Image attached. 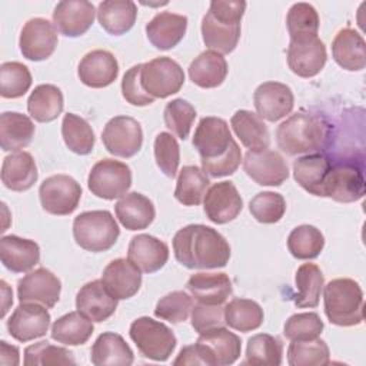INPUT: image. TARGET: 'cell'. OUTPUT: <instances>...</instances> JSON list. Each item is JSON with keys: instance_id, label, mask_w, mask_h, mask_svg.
I'll return each instance as SVG.
<instances>
[{"instance_id": "obj_57", "label": "cell", "mask_w": 366, "mask_h": 366, "mask_svg": "<svg viewBox=\"0 0 366 366\" xmlns=\"http://www.w3.org/2000/svg\"><path fill=\"white\" fill-rule=\"evenodd\" d=\"M246 10L243 0H213L210 1L209 11L216 20L227 24H240Z\"/></svg>"}, {"instance_id": "obj_45", "label": "cell", "mask_w": 366, "mask_h": 366, "mask_svg": "<svg viewBox=\"0 0 366 366\" xmlns=\"http://www.w3.org/2000/svg\"><path fill=\"white\" fill-rule=\"evenodd\" d=\"M319 14L309 3H295L286 16V26L292 41L317 37Z\"/></svg>"}, {"instance_id": "obj_44", "label": "cell", "mask_w": 366, "mask_h": 366, "mask_svg": "<svg viewBox=\"0 0 366 366\" xmlns=\"http://www.w3.org/2000/svg\"><path fill=\"white\" fill-rule=\"evenodd\" d=\"M283 356V343L280 339L267 335L257 333L247 340L244 365L253 366H279Z\"/></svg>"}, {"instance_id": "obj_39", "label": "cell", "mask_w": 366, "mask_h": 366, "mask_svg": "<svg viewBox=\"0 0 366 366\" xmlns=\"http://www.w3.org/2000/svg\"><path fill=\"white\" fill-rule=\"evenodd\" d=\"M240 31V24L219 21L210 13H206L202 19V37L204 44L220 54H229L236 49Z\"/></svg>"}, {"instance_id": "obj_55", "label": "cell", "mask_w": 366, "mask_h": 366, "mask_svg": "<svg viewBox=\"0 0 366 366\" xmlns=\"http://www.w3.org/2000/svg\"><path fill=\"white\" fill-rule=\"evenodd\" d=\"M140 71L142 64H136L124 73L122 80V94L127 103L143 107L154 103V99L149 96L143 89L140 81Z\"/></svg>"}, {"instance_id": "obj_37", "label": "cell", "mask_w": 366, "mask_h": 366, "mask_svg": "<svg viewBox=\"0 0 366 366\" xmlns=\"http://www.w3.org/2000/svg\"><path fill=\"white\" fill-rule=\"evenodd\" d=\"M64 107L63 93L54 84H39L27 99L29 114L39 123L56 120Z\"/></svg>"}, {"instance_id": "obj_8", "label": "cell", "mask_w": 366, "mask_h": 366, "mask_svg": "<svg viewBox=\"0 0 366 366\" xmlns=\"http://www.w3.org/2000/svg\"><path fill=\"white\" fill-rule=\"evenodd\" d=\"M363 196V166L347 160L332 163L323 183L322 197H330L340 203H352L360 200Z\"/></svg>"}, {"instance_id": "obj_48", "label": "cell", "mask_w": 366, "mask_h": 366, "mask_svg": "<svg viewBox=\"0 0 366 366\" xmlns=\"http://www.w3.org/2000/svg\"><path fill=\"white\" fill-rule=\"evenodd\" d=\"M31 73L20 61H6L0 66V94L4 99H19L31 86Z\"/></svg>"}, {"instance_id": "obj_34", "label": "cell", "mask_w": 366, "mask_h": 366, "mask_svg": "<svg viewBox=\"0 0 366 366\" xmlns=\"http://www.w3.org/2000/svg\"><path fill=\"white\" fill-rule=\"evenodd\" d=\"M137 6L130 0H104L99 3L97 20L100 26L113 36L127 33L136 21Z\"/></svg>"}, {"instance_id": "obj_19", "label": "cell", "mask_w": 366, "mask_h": 366, "mask_svg": "<svg viewBox=\"0 0 366 366\" xmlns=\"http://www.w3.org/2000/svg\"><path fill=\"white\" fill-rule=\"evenodd\" d=\"M96 13L97 11L90 1L63 0L54 7L53 24L60 34L66 37H79L90 29Z\"/></svg>"}, {"instance_id": "obj_1", "label": "cell", "mask_w": 366, "mask_h": 366, "mask_svg": "<svg viewBox=\"0 0 366 366\" xmlns=\"http://www.w3.org/2000/svg\"><path fill=\"white\" fill-rule=\"evenodd\" d=\"M193 146L200 154L202 170L210 177L233 174L242 162V150L232 137L226 120L214 116L200 119Z\"/></svg>"}, {"instance_id": "obj_25", "label": "cell", "mask_w": 366, "mask_h": 366, "mask_svg": "<svg viewBox=\"0 0 366 366\" xmlns=\"http://www.w3.org/2000/svg\"><path fill=\"white\" fill-rule=\"evenodd\" d=\"M186 30L187 17L172 11H160L146 24V36L159 50H170L177 46Z\"/></svg>"}, {"instance_id": "obj_51", "label": "cell", "mask_w": 366, "mask_h": 366, "mask_svg": "<svg viewBox=\"0 0 366 366\" xmlns=\"http://www.w3.org/2000/svg\"><path fill=\"white\" fill-rule=\"evenodd\" d=\"M249 210L259 223H277L286 212V200L280 193L260 192L250 200Z\"/></svg>"}, {"instance_id": "obj_9", "label": "cell", "mask_w": 366, "mask_h": 366, "mask_svg": "<svg viewBox=\"0 0 366 366\" xmlns=\"http://www.w3.org/2000/svg\"><path fill=\"white\" fill-rule=\"evenodd\" d=\"M132 186L130 167L114 159H102L90 170L89 190L104 200H114L127 193Z\"/></svg>"}, {"instance_id": "obj_3", "label": "cell", "mask_w": 366, "mask_h": 366, "mask_svg": "<svg viewBox=\"0 0 366 366\" xmlns=\"http://www.w3.org/2000/svg\"><path fill=\"white\" fill-rule=\"evenodd\" d=\"M329 129L323 117L297 112L277 126L276 142L289 156L317 153L329 142Z\"/></svg>"}, {"instance_id": "obj_17", "label": "cell", "mask_w": 366, "mask_h": 366, "mask_svg": "<svg viewBox=\"0 0 366 366\" xmlns=\"http://www.w3.org/2000/svg\"><path fill=\"white\" fill-rule=\"evenodd\" d=\"M243 209V200L232 182H219L210 186L203 199L206 217L216 223L224 224L234 220Z\"/></svg>"}, {"instance_id": "obj_50", "label": "cell", "mask_w": 366, "mask_h": 366, "mask_svg": "<svg viewBox=\"0 0 366 366\" xmlns=\"http://www.w3.org/2000/svg\"><path fill=\"white\" fill-rule=\"evenodd\" d=\"M166 127L179 139L186 140L196 119V109L183 99L169 102L163 112Z\"/></svg>"}, {"instance_id": "obj_24", "label": "cell", "mask_w": 366, "mask_h": 366, "mask_svg": "<svg viewBox=\"0 0 366 366\" xmlns=\"http://www.w3.org/2000/svg\"><path fill=\"white\" fill-rule=\"evenodd\" d=\"M102 282L117 299L133 297L142 286V272L129 259H114L103 270Z\"/></svg>"}, {"instance_id": "obj_14", "label": "cell", "mask_w": 366, "mask_h": 366, "mask_svg": "<svg viewBox=\"0 0 366 366\" xmlns=\"http://www.w3.org/2000/svg\"><path fill=\"white\" fill-rule=\"evenodd\" d=\"M50 320L47 307L39 303L20 302L7 320V330L13 339L30 342L47 333Z\"/></svg>"}, {"instance_id": "obj_7", "label": "cell", "mask_w": 366, "mask_h": 366, "mask_svg": "<svg viewBox=\"0 0 366 366\" xmlns=\"http://www.w3.org/2000/svg\"><path fill=\"white\" fill-rule=\"evenodd\" d=\"M140 81L149 96L166 99L176 94L184 84V71L182 66L170 57H156L142 63Z\"/></svg>"}, {"instance_id": "obj_26", "label": "cell", "mask_w": 366, "mask_h": 366, "mask_svg": "<svg viewBox=\"0 0 366 366\" xmlns=\"http://www.w3.org/2000/svg\"><path fill=\"white\" fill-rule=\"evenodd\" d=\"M0 259L3 266L13 273L29 272L40 260V247L30 239L14 234L3 236L0 240Z\"/></svg>"}, {"instance_id": "obj_59", "label": "cell", "mask_w": 366, "mask_h": 366, "mask_svg": "<svg viewBox=\"0 0 366 366\" xmlns=\"http://www.w3.org/2000/svg\"><path fill=\"white\" fill-rule=\"evenodd\" d=\"M0 362L1 365H19V349L9 345L6 340L0 342Z\"/></svg>"}, {"instance_id": "obj_47", "label": "cell", "mask_w": 366, "mask_h": 366, "mask_svg": "<svg viewBox=\"0 0 366 366\" xmlns=\"http://www.w3.org/2000/svg\"><path fill=\"white\" fill-rule=\"evenodd\" d=\"M330 362V350L325 340H292L287 347V363L290 366H326Z\"/></svg>"}, {"instance_id": "obj_46", "label": "cell", "mask_w": 366, "mask_h": 366, "mask_svg": "<svg viewBox=\"0 0 366 366\" xmlns=\"http://www.w3.org/2000/svg\"><path fill=\"white\" fill-rule=\"evenodd\" d=\"M325 247V236L310 224L295 227L287 237V249L290 254L300 260H310L320 254Z\"/></svg>"}, {"instance_id": "obj_28", "label": "cell", "mask_w": 366, "mask_h": 366, "mask_svg": "<svg viewBox=\"0 0 366 366\" xmlns=\"http://www.w3.org/2000/svg\"><path fill=\"white\" fill-rule=\"evenodd\" d=\"M333 60L345 70L359 71L366 66V43L359 31L342 29L332 41Z\"/></svg>"}, {"instance_id": "obj_35", "label": "cell", "mask_w": 366, "mask_h": 366, "mask_svg": "<svg viewBox=\"0 0 366 366\" xmlns=\"http://www.w3.org/2000/svg\"><path fill=\"white\" fill-rule=\"evenodd\" d=\"M229 67L223 54L206 50L200 53L189 66L190 80L202 89H213L220 86L226 76Z\"/></svg>"}, {"instance_id": "obj_49", "label": "cell", "mask_w": 366, "mask_h": 366, "mask_svg": "<svg viewBox=\"0 0 366 366\" xmlns=\"http://www.w3.org/2000/svg\"><path fill=\"white\" fill-rule=\"evenodd\" d=\"M24 365H76V359L69 349L41 340L24 349Z\"/></svg>"}, {"instance_id": "obj_32", "label": "cell", "mask_w": 366, "mask_h": 366, "mask_svg": "<svg viewBox=\"0 0 366 366\" xmlns=\"http://www.w3.org/2000/svg\"><path fill=\"white\" fill-rule=\"evenodd\" d=\"M332 166V160L323 153L302 156L293 163V176L300 187L315 196L322 197L323 183Z\"/></svg>"}, {"instance_id": "obj_31", "label": "cell", "mask_w": 366, "mask_h": 366, "mask_svg": "<svg viewBox=\"0 0 366 366\" xmlns=\"http://www.w3.org/2000/svg\"><path fill=\"white\" fill-rule=\"evenodd\" d=\"M34 123L19 112H4L0 116V146L3 152H19L34 137Z\"/></svg>"}, {"instance_id": "obj_36", "label": "cell", "mask_w": 366, "mask_h": 366, "mask_svg": "<svg viewBox=\"0 0 366 366\" xmlns=\"http://www.w3.org/2000/svg\"><path fill=\"white\" fill-rule=\"evenodd\" d=\"M90 360L96 366L106 365H123L129 366L134 362V355L126 340L114 333L104 332L102 333L92 346Z\"/></svg>"}, {"instance_id": "obj_16", "label": "cell", "mask_w": 366, "mask_h": 366, "mask_svg": "<svg viewBox=\"0 0 366 366\" xmlns=\"http://www.w3.org/2000/svg\"><path fill=\"white\" fill-rule=\"evenodd\" d=\"M243 169L260 186H280L289 177V167L283 156L269 149L249 150L243 159Z\"/></svg>"}, {"instance_id": "obj_12", "label": "cell", "mask_w": 366, "mask_h": 366, "mask_svg": "<svg viewBox=\"0 0 366 366\" xmlns=\"http://www.w3.org/2000/svg\"><path fill=\"white\" fill-rule=\"evenodd\" d=\"M196 345L207 366L232 365L240 357L242 352L240 337L224 326L200 333Z\"/></svg>"}, {"instance_id": "obj_10", "label": "cell", "mask_w": 366, "mask_h": 366, "mask_svg": "<svg viewBox=\"0 0 366 366\" xmlns=\"http://www.w3.org/2000/svg\"><path fill=\"white\" fill-rule=\"evenodd\" d=\"M41 207L56 216L73 213L81 199L80 184L69 174H53L43 180L39 189Z\"/></svg>"}, {"instance_id": "obj_22", "label": "cell", "mask_w": 366, "mask_h": 366, "mask_svg": "<svg viewBox=\"0 0 366 366\" xmlns=\"http://www.w3.org/2000/svg\"><path fill=\"white\" fill-rule=\"evenodd\" d=\"M76 309L92 322L107 320L117 309V299L106 289L102 280H92L76 295Z\"/></svg>"}, {"instance_id": "obj_38", "label": "cell", "mask_w": 366, "mask_h": 366, "mask_svg": "<svg viewBox=\"0 0 366 366\" xmlns=\"http://www.w3.org/2000/svg\"><path fill=\"white\" fill-rule=\"evenodd\" d=\"M93 330V322L77 310L69 312L54 320L50 335L51 339L59 343L67 346H79L84 345L90 339Z\"/></svg>"}, {"instance_id": "obj_13", "label": "cell", "mask_w": 366, "mask_h": 366, "mask_svg": "<svg viewBox=\"0 0 366 366\" xmlns=\"http://www.w3.org/2000/svg\"><path fill=\"white\" fill-rule=\"evenodd\" d=\"M59 43L57 30L53 23L43 17H34L24 23L19 46L23 57L31 61H41L49 59Z\"/></svg>"}, {"instance_id": "obj_18", "label": "cell", "mask_w": 366, "mask_h": 366, "mask_svg": "<svg viewBox=\"0 0 366 366\" xmlns=\"http://www.w3.org/2000/svg\"><path fill=\"white\" fill-rule=\"evenodd\" d=\"M256 114L267 122H277L293 110L295 96L289 86L279 81H264L253 94Z\"/></svg>"}, {"instance_id": "obj_42", "label": "cell", "mask_w": 366, "mask_h": 366, "mask_svg": "<svg viewBox=\"0 0 366 366\" xmlns=\"http://www.w3.org/2000/svg\"><path fill=\"white\" fill-rule=\"evenodd\" d=\"M210 179L197 166H184L177 177L174 197L184 206H197L202 203Z\"/></svg>"}, {"instance_id": "obj_21", "label": "cell", "mask_w": 366, "mask_h": 366, "mask_svg": "<svg viewBox=\"0 0 366 366\" xmlns=\"http://www.w3.org/2000/svg\"><path fill=\"white\" fill-rule=\"evenodd\" d=\"M77 74L80 81L89 87H107L119 76V63L107 50H92L80 60Z\"/></svg>"}, {"instance_id": "obj_5", "label": "cell", "mask_w": 366, "mask_h": 366, "mask_svg": "<svg viewBox=\"0 0 366 366\" xmlns=\"http://www.w3.org/2000/svg\"><path fill=\"white\" fill-rule=\"evenodd\" d=\"M119 234L117 222L107 210L83 212L73 220V237L87 252L99 253L112 249Z\"/></svg>"}, {"instance_id": "obj_6", "label": "cell", "mask_w": 366, "mask_h": 366, "mask_svg": "<svg viewBox=\"0 0 366 366\" xmlns=\"http://www.w3.org/2000/svg\"><path fill=\"white\" fill-rule=\"evenodd\" d=\"M129 335L142 356L154 362H166L172 356L177 343L170 327L147 316L133 320Z\"/></svg>"}, {"instance_id": "obj_27", "label": "cell", "mask_w": 366, "mask_h": 366, "mask_svg": "<svg viewBox=\"0 0 366 366\" xmlns=\"http://www.w3.org/2000/svg\"><path fill=\"white\" fill-rule=\"evenodd\" d=\"M116 217L127 230H143L156 216L153 202L139 192L123 194L114 204Z\"/></svg>"}, {"instance_id": "obj_54", "label": "cell", "mask_w": 366, "mask_h": 366, "mask_svg": "<svg viewBox=\"0 0 366 366\" xmlns=\"http://www.w3.org/2000/svg\"><path fill=\"white\" fill-rule=\"evenodd\" d=\"M154 160L157 167L170 179L177 173L180 163V147L172 133L160 132L154 139Z\"/></svg>"}, {"instance_id": "obj_43", "label": "cell", "mask_w": 366, "mask_h": 366, "mask_svg": "<svg viewBox=\"0 0 366 366\" xmlns=\"http://www.w3.org/2000/svg\"><path fill=\"white\" fill-rule=\"evenodd\" d=\"M61 136L67 149L76 154L84 156L92 153L94 147V132L83 117L67 113L61 122Z\"/></svg>"}, {"instance_id": "obj_56", "label": "cell", "mask_w": 366, "mask_h": 366, "mask_svg": "<svg viewBox=\"0 0 366 366\" xmlns=\"http://www.w3.org/2000/svg\"><path fill=\"white\" fill-rule=\"evenodd\" d=\"M224 312L220 305L199 303L192 309V326L200 335L206 330L224 326Z\"/></svg>"}, {"instance_id": "obj_58", "label": "cell", "mask_w": 366, "mask_h": 366, "mask_svg": "<svg viewBox=\"0 0 366 366\" xmlns=\"http://www.w3.org/2000/svg\"><path fill=\"white\" fill-rule=\"evenodd\" d=\"M173 365H204V360L200 355V350L197 347V345H189L182 347V350L179 352L177 357L174 359Z\"/></svg>"}, {"instance_id": "obj_29", "label": "cell", "mask_w": 366, "mask_h": 366, "mask_svg": "<svg viewBox=\"0 0 366 366\" xmlns=\"http://www.w3.org/2000/svg\"><path fill=\"white\" fill-rule=\"evenodd\" d=\"M39 173L33 156L29 152H14L4 157L1 164V182L13 192H24L33 187Z\"/></svg>"}, {"instance_id": "obj_30", "label": "cell", "mask_w": 366, "mask_h": 366, "mask_svg": "<svg viewBox=\"0 0 366 366\" xmlns=\"http://www.w3.org/2000/svg\"><path fill=\"white\" fill-rule=\"evenodd\" d=\"M187 290L204 305H223L232 295V280L226 273H194L189 277Z\"/></svg>"}, {"instance_id": "obj_2", "label": "cell", "mask_w": 366, "mask_h": 366, "mask_svg": "<svg viewBox=\"0 0 366 366\" xmlns=\"http://www.w3.org/2000/svg\"><path fill=\"white\" fill-rule=\"evenodd\" d=\"M176 260L187 269H219L230 259L227 240L206 224H187L173 237Z\"/></svg>"}, {"instance_id": "obj_52", "label": "cell", "mask_w": 366, "mask_h": 366, "mask_svg": "<svg viewBox=\"0 0 366 366\" xmlns=\"http://www.w3.org/2000/svg\"><path fill=\"white\" fill-rule=\"evenodd\" d=\"M193 309V299L183 290H174L159 299L154 315L170 323L184 322Z\"/></svg>"}, {"instance_id": "obj_11", "label": "cell", "mask_w": 366, "mask_h": 366, "mask_svg": "<svg viewBox=\"0 0 366 366\" xmlns=\"http://www.w3.org/2000/svg\"><path fill=\"white\" fill-rule=\"evenodd\" d=\"M102 142L110 154L129 159L140 152L143 130L136 119L114 116L106 123L102 132Z\"/></svg>"}, {"instance_id": "obj_40", "label": "cell", "mask_w": 366, "mask_h": 366, "mask_svg": "<svg viewBox=\"0 0 366 366\" xmlns=\"http://www.w3.org/2000/svg\"><path fill=\"white\" fill-rule=\"evenodd\" d=\"M297 293L293 302L297 307H316L325 286V277L320 267L315 263L302 264L295 274Z\"/></svg>"}, {"instance_id": "obj_15", "label": "cell", "mask_w": 366, "mask_h": 366, "mask_svg": "<svg viewBox=\"0 0 366 366\" xmlns=\"http://www.w3.org/2000/svg\"><path fill=\"white\" fill-rule=\"evenodd\" d=\"M61 282L46 267H39L17 283V297L20 302L39 303L47 309L53 307L60 297Z\"/></svg>"}, {"instance_id": "obj_41", "label": "cell", "mask_w": 366, "mask_h": 366, "mask_svg": "<svg viewBox=\"0 0 366 366\" xmlns=\"http://www.w3.org/2000/svg\"><path fill=\"white\" fill-rule=\"evenodd\" d=\"M223 312L226 325L244 333L259 329L264 317L263 309L257 302L243 297L232 299L229 303H226Z\"/></svg>"}, {"instance_id": "obj_20", "label": "cell", "mask_w": 366, "mask_h": 366, "mask_svg": "<svg viewBox=\"0 0 366 366\" xmlns=\"http://www.w3.org/2000/svg\"><path fill=\"white\" fill-rule=\"evenodd\" d=\"M327 60L326 46L319 37L292 41L287 47L289 69L299 77H313L320 73Z\"/></svg>"}, {"instance_id": "obj_33", "label": "cell", "mask_w": 366, "mask_h": 366, "mask_svg": "<svg viewBox=\"0 0 366 366\" xmlns=\"http://www.w3.org/2000/svg\"><path fill=\"white\" fill-rule=\"evenodd\" d=\"M230 126L242 144L250 152H260L269 149V130L256 113L250 110H237L230 119Z\"/></svg>"}, {"instance_id": "obj_53", "label": "cell", "mask_w": 366, "mask_h": 366, "mask_svg": "<svg viewBox=\"0 0 366 366\" xmlns=\"http://www.w3.org/2000/svg\"><path fill=\"white\" fill-rule=\"evenodd\" d=\"M323 320L315 312L292 315L283 327V335L289 340H310L323 332Z\"/></svg>"}, {"instance_id": "obj_23", "label": "cell", "mask_w": 366, "mask_h": 366, "mask_svg": "<svg viewBox=\"0 0 366 366\" xmlns=\"http://www.w3.org/2000/svg\"><path fill=\"white\" fill-rule=\"evenodd\" d=\"M127 259L140 272L154 273L167 263L169 247L160 239L142 233L132 237L127 249Z\"/></svg>"}, {"instance_id": "obj_4", "label": "cell", "mask_w": 366, "mask_h": 366, "mask_svg": "<svg viewBox=\"0 0 366 366\" xmlns=\"http://www.w3.org/2000/svg\"><path fill=\"white\" fill-rule=\"evenodd\" d=\"M325 315L336 326H357L363 322V292L347 277L330 280L323 290Z\"/></svg>"}]
</instances>
